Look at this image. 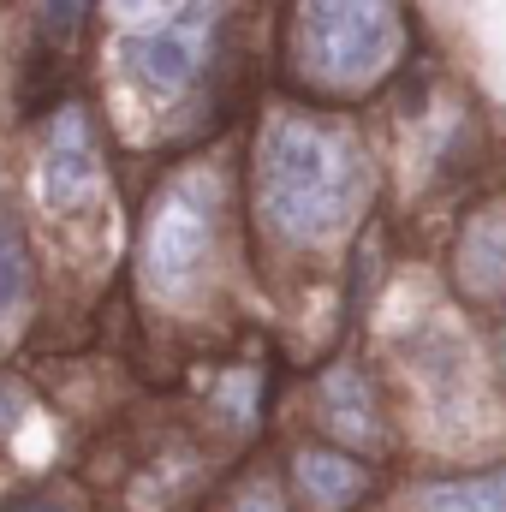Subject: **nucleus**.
I'll list each match as a JSON object with an SVG mask.
<instances>
[{"mask_svg": "<svg viewBox=\"0 0 506 512\" xmlns=\"http://www.w3.org/2000/svg\"><path fill=\"white\" fill-rule=\"evenodd\" d=\"M399 6L393 0H298L292 60L322 90H370L399 60Z\"/></svg>", "mask_w": 506, "mask_h": 512, "instance_id": "f03ea898", "label": "nucleus"}, {"mask_svg": "<svg viewBox=\"0 0 506 512\" xmlns=\"http://www.w3.org/2000/svg\"><path fill=\"white\" fill-rule=\"evenodd\" d=\"M501 364H506V340H501Z\"/></svg>", "mask_w": 506, "mask_h": 512, "instance_id": "f3484780", "label": "nucleus"}, {"mask_svg": "<svg viewBox=\"0 0 506 512\" xmlns=\"http://www.w3.org/2000/svg\"><path fill=\"white\" fill-rule=\"evenodd\" d=\"M322 411H328V423L340 429V441H352V447H376L381 441L376 393H370V382H364L352 364H334V370L322 376Z\"/></svg>", "mask_w": 506, "mask_h": 512, "instance_id": "6e6552de", "label": "nucleus"}, {"mask_svg": "<svg viewBox=\"0 0 506 512\" xmlns=\"http://www.w3.org/2000/svg\"><path fill=\"white\" fill-rule=\"evenodd\" d=\"M96 173H102V161H96V143H90V120H84V108H66V114L48 126V149H42L36 191H42V203H48L54 215H72V209L90 203Z\"/></svg>", "mask_w": 506, "mask_h": 512, "instance_id": "39448f33", "label": "nucleus"}, {"mask_svg": "<svg viewBox=\"0 0 506 512\" xmlns=\"http://www.w3.org/2000/svg\"><path fill=\"white\" fill-rule=\"evenodd\" d=\"M459 286L483 304H501L506 298V209L495 215H477L459 239Z\"/></svg>", "mask_w": 506, "mask_h": 512, "instance_id": "0eeeda50", "label": "nucleus"}, {"mask_svg": "<svg viewBox=\"0 0 506 512\" xmlns=\"http://www.w3.org/2000/svg\"><path fill=\"white\" fill-rule=\"evenodd\" d=\"M221 0H185L173 12V24H143V30H126L114 42V60L137 90L149 96H179L191 84V66H197V36L203 24L215 18Z\"/></svg>", "mask_w": 506, "mask_h": 512, "instance_id": "20e7f679", "label": "nucleus"}, {"mask_svg": "<svg viewBox=\"0 0 506 512\" xmlns=\"http://www.w3.org/2000/svg\"><path fill=\"white\" fill-rule=\"evenodd\" d=\"M18 417H24V393H18L12 382H0V435H12Z\"/></svg>", "mask_w": 506, "mask_h": 512, "instance_id": "2eb2a0df", "label": "nucleus"}, {"mask_svg": "<svg viewBox=\"0 0 506 512\" xmlns=\"http://www.w3.org/2000/svg\"><path fill=\"white\" fill-rule=\"evenodd\" d=\"M411 376L423 382L429 405L447 411V405H465L471 399V346L453 334V328H423L411 340Z\"/></svg>", "mask_w": 506, "mask_h": 512, "instance_id": "423d86ee", "label": "nucleus"}, {"mask_svg": "<svg viewBox=\"0 0 506 512\" xmlns=\"http://www.w3.org/2000/svg\"><path fill=\"white\" fill-rule=\"evenodd\" d=\"M30 298V251H24V233L12 227V215L0 209V328L24 310Z\"/></svg>", "mask_w": 506, "mask_h": 512, "instance_id": "9b49d317", "label": "nucleus"}, {"mask_svg": "<svg viewBox=\"0 0 506 512\" xmlns=\"http://www.w3.org/2000/svg\"><path fill=\"white\" fill-rule=\"evenodd\" d=\"M84 6H90V0H42L48 30H54V36H72V30L84 24Z\"/></svg>", "mask_w": 506, "mask_h": 512, "instance_id": "ddd939ff", "label": "nucleus"}, {"mask_svg": "<svg viewBox=\"0 0 506 512\" xmlns=\"http://www.w3.org/2000/svg\"><path fill=\"white\" fill-rule=\"evenodd\" d=\"M227 512H286V501H280V483H274V477H256V483Z\"/></svg>", "mask_w": 506, "mask_h": 512, "instance_id": "f8f14e48", "label": "nucleus"}, {"mask_svg": "<svg viewBox=\"0 0 506 512\" xmlns=\"http://www.w3.org/2000/svg\"><path fill=\"white\" fill-rule=\"evenodd\" d=\"M417 512H506V465L483 477H453V483H423L411 495Z\"/></svg>", "mask_w": 506, "mask_h": 512, "instance_id": "9d476101", "label": "nucleus"}, {"mask_svg": "<svg viewBox=\"0 0 506 512\" xmlns=\"http://www.w3.org/2000/svg\"><path fill=\"white\" fill-rule=\"evenodd\" d=\"M6 512H78L72 501H54V495H30V501H12Z\"/></svg>", "mask_w": 506, "mask_h": 512, "instance_id": "dca6fc26", "label": "nucleus"}, {"mask_svg": "<svg viewBox=\"0 0 506 512\" xmlns=\"http://www.w3.org/2000/svg\"><path fill=\"white\" fill-rule=\"evenodd\" d=\"M108 6H114V18H126V24H137V30H143L149 18L167 12V0H108Z\"/></svg>", "mask_w": 506, "mask_h": 512, "instance_id": "4468645a", "label": "nucleus"}, {"mask_svg": "<svg viewBox=\"0 0 506 512\" xmlns=\"http://www.w3.org/2000/svg\"><path fill=\"white\" fill-rule=\"evenodd\" d=\"M215 245V179L185 173L173 179L155 209H149V233H143V280L161 298H185L209 262Z\"/></svg>", "mask_w": 506, "mask_h": 512, "instance_id": "7ed1b4c3", "label": "nucleus"}, {"mask_svg": "<svg viewBox=\"0 0 506 512\" xmlns=\"http://www.w3.org/2000/svg\"><path fill=\"white\" fill-rule=\"evenodd\" d=\"M370 155L352 131L316 120H268L256 143V209L292 245L340 239L370 203Z\"/></svg>", "mask_w": 506, "mask_h": 512, "instance_id": "f257e3e1", "label": "nucleus"}, {"mask_svg": "<svg viewBox=\"0 0 506 512\" xmlns=\"http://www.w3.org/2000/svg\"><path fill=\"white\" fill-rule=\"evenodd\" d=\"M298 489L316 512H340L364 495V465L340 453H298Z\"/></svg>", "mask_w": 506, "mask_h": 512, "instance_id": "1a4fd4ad", "label": "nucleus"}]
</instances>
